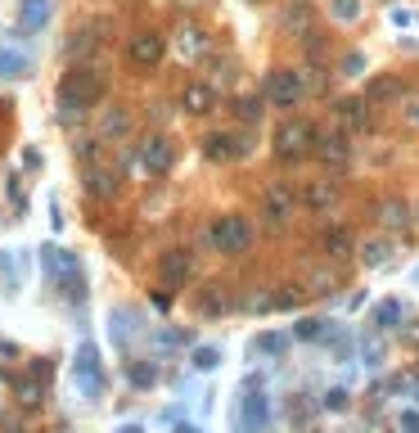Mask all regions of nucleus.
<instances>
[{
    "instance_id": "obj_1",
    "label": "nucleus",
    "mask_w": 419,
    "mask_h": 433,
    "mask_svg": "<svg viewBox=\"0 0 419 433\" xmlns=\"http://www.w3.org/2000/svg\"><path fill=\"white\" fill-rule=\"evenodd\" d=\"M100 95H104L100 68H72L59 82V109H63V118H77V113L95 109V100H100Z\"/></svg>"
},
{
    "instance_id": "obj_2",
    "label": "nucleus",
    "mask_w": 419,
    "mask_h": 433,
    "mask_svg": "<svg viewBox=\"0 0 419 433\" xmlns=\"http://www.w3.org/2000/svg\"><path fill=\"white\" fill-rule=\"evenodd\" d=\"M207 244L212 248H221V253H244V248L253 244V226H248V217H216V226L207 230Z\"/></svg>"
},
{
    "instance_id": "obj_3",
    "label": "nucleus",
    "mask_w": 419,
    "mask_h": 433,
    "mask_svg": "<svg viewBox=\"0 0 419 433\" xmlns=\"http://www.w3.org/2000/svg\"><path fill=\"white\" fill-rule=\"evenodd\" d=\"M311 149H316V127H311V122H284V127L275 131V153H280V158L293 162Z\"/></svg>"
},
{
    "instance_id": "obj_4",
    "label": "nucleus",
    "mask_w": 419,
    "mask_h": 433,
    "mask_svg": "<svg viewBox=\"0 0 419 433\" xmlns=\"http://www.w3.org/2000/svg\"><path fill=\"white\" fill-rule=\"evenodd\" d=\"M302 95H307V91H302V77H298V73L275 68L271 77H266V100H271L275 109H293Z\"/></svg>"
},
{
    "instance_id": "obj_5",
    "label": "nucleus",
    "mask_w": 419,
    "mask_h": 433,
    "mask_svg": "<svg viewBox=\"0 0 419 433\" xmlns=\"http://www.w3.org/2000/svg\"><path fill=\"white\" fill-rule=\"evenodd\" d=\"M262 217H266V226H271V230L289 226V217H293V195H289L284 185L266 190V195H262Z\"/></svg>"
},
{
    "instance_id": "obj_6",
    "label": "nucleus",
    "mask_w": 419,
    "mask_h": 433,
    "mask_svg": "<svg viewBox=\"0 0 419 433\" xmlns=\"http://www.w3.org/2000/svg\"><path fill=\"white\" fill-rule=\"evenodd\" d=\"M163 50H167V41L158 32H140V36H131V45H127L131 63H140V68H154V63L163 59Z\"/></svg>"
},
{
    "instance_id": "obj_7",
    "label": "nucleus",
    "mask_w": 419,
    "mask_h": 433,
    "mask_svg": "<svg viewBox=\"0 0 419 433\" xmlns=\"http://www.w3.org/2000/svg\"><path fill=\"white\" fill-rule=\"evenodd\" d=\"M203 158H212V162L244 158V140H239V136H230V131H212V136L203 140Z\"/></svg>"
},
{
    "instance_id": "obj_8",
    "label": "nucleus",
    "mask_w": 419,
    "mask_h": 433,
    "mask_svg": "<svg viewBox=\"0 0 419 433\" xmlns=\"http://www.w3.org/2000/svg\"><path fill=\"white\" fill-rule=\"evenodd\" d=\"M316 153H320V162H329V167H342V162L351 158V144L342 131H329V136H316Z\"/></svg>"
},
{
    "instance_id": "obj_9",
    "label": "nucleus",
    "mask_w": 419,
    "mask_h": 433,
    "mask_svg": "<svg viewBox=\"0 0 419 433\" xmlns=\"http://www.w3.org/2000/svg\"><path fill=\"white\" fill-rule=\"evenodd\" d=\"M334 113H338L342 127L356 131V136H361V131H370V109H365V100H338Z\"/></svg>"
},
{
    "instance_id": "obj_10",
    "label": "nucleus",
    "mask_w": 419,
    "mask_h": 433,
    "mask_svg": "<svg viewBox=\"0 0 419 433\" xmlns=\"http://www.w3.org/2000/svg\"><path fill=\"white\" fill-rule=\"evenodd\" d=\"M180 104H185V113H212L216 91H212L207 82H189L185 91H180Z\"/></svg>"
},
{
    "instance_id": "obj_11",
    "label": "nucleus",
    "mask_w": 419,
    "mask_h": 433,
    "mask_svg": "<svg viewBox=\"0 0 419 433\" xmlns=\"http://www.w3.org/2000/svg\"><path fill=\"white\" fill-rule=\"evenodd\" d=\"M140 158H145V167H149V172H167V167H171V140L149 136L145 144H140Z\"/></svg>"
},
{
    "instance_id": "obj_12",
    "label": "nucleus",
    "mask_w": 419,
    "mask_h": 433,
    "mask_svg": "<svg viewBox=\"0 0 419 433\" xmlns=\"http://www.w3.org/2000/svg\"><path fill=\"white\" fill-rule=\"evenodd\" d=\"M189 271H194V257H189L185 248H171V253L163 257V280L167 284H185Z\"/></svg>"
},
{
    "instance_id": "obj_13",
    "label": "nucleus",
    "mask_w": 419,
    "mask_h": 433,
    "mask_svg": "<svg viewBox=\"0 0 419 433\" xmlns=\"http://www.w3.org/2000/svg\"><path fill=\"white\" fill-rule=\"evenodd\" d=\"M374 221L388 230H402L406 221H411V204H402V199H384V204L374 208Z\"/></svg>"
},
{
    "instance_id": "obj_14",
    "label": "nucleus",
    "mask_w": 419,
    "mask_h": 433,
    "mask_svg": "<svg viewBox=\"0 0 419 433\" xmlns=\"http://www.w3.org/2000/svg\"><path fill=\"white\" fill-rule=\"evenodd\" d=\"M86 190L100 195V199H113V195H118V172H113V167H90V172H86Z\"/></svg>"
},
{
    "instance_id": "obj_15",
    "label": "nucleus",
    "mask_w": 419,
    "mask_h": 433,
    "mask_svg": "<svg viewBox=\"0 0 419 433\" xmlns=\"http://www.w3.org/2000/svg\"><path fill=\"white\" fill-rule=\"evenodd\" d=\"M45 18H50V0H23V14H18L23 32H36Z\"/></svg>"
},
{
    "instance_id": "obj_16",
    "label": "nucleus",
    "mask_w": 419,
    "mask_h": 433,
    "mask_svg": "<svg viewBox=\"0 0 419 433\" xmlns=\"http://www.w3.org/2000/svg\"><path fill=\"white\" fill-rule=\"evenodd\" d=\"M370 100H379V104L402 100V82H397V77H374V82H370Z\"/></svg>"
},
{
    "instance_id": "obj_17",
    "label": "nucleus",
    "mask_w": 419,
    "mask_h": 433,
    "mask_svg": "<svg viewBox=\"0 0 419 433\" xmlns=\"http://www.w3.org/2000/svg\"><path fill=\"white\" fill-rule=\"evenodd\" d=\"M198 307H203L207 316H221L226 307H230V294H226L221 284H207V289H203V298H198Z\"/></svg>"
},
{
    "instance_id": "obj_18",
    "label": "nucleus",
    "mask_w": 419,
    "mask_h": 433,
    "mask_svg": "<svg viewBox=\"0 0 419 433\" xmlns=\"http://www.w3.org/2000/svg\"><path fill=\"white\" fill-rule=\"evenodd\" d=\"M307 208H329L338 199V185H329V181H316V185H307Z\"/></svg>"
},
{
    "instance_id": "obj_19",
    "label": "nucleus",
    "mask_w": 419,
    "mask_h": 433,
    "mask_svg": "<svg viewBox=\"0 0 419 433\" xmlns=\"http://www.w3.org/2000/svg\"><path fill=\"white\" fill-rule=\"evenodd\" d=\"M351 244H356V239H351L347 226H338V230H329V235H325V253H329V257H347Z\"/></svg>"
},
{
    "instance_id": "obj_20",
    "label": "nucleus",
    "mask_w": 419,
    "mask_h": 433,
    "mask_svg": "<svg viewBox=\"0 0 419 433\" xmlns=\"http://www.w3.org/2000/svg\"><path fill=\"white\" fill-rule=\"evenodd\" d=\"M356 14H361V0H334V18H338V23H356Z\"/></svg>"
},
{
    "instance_id": "obj_21",
    "label": "nucleus",
    "mask_w": 419,
    "mask_h": 433,
    "mask_svg": "<svg viewBox=\"0 0 419 433\" xmlns=\"http://www.w3.org/2000/svg\"><path fill=\"white\" fill-rule=\"evenodd\" d=\"M158 379V370L149 361H140V365H131V383H140V388H149V383Z\"/></svg>"
},
{
    "instance_id": "obj_22",
    "label": "nucleus",
    "mask_w": 419,
    "mask_h": 433,
    "mask_svg": "<svg viewBox=\"0 0 419 433\" xmlns=\"http://www.w3.org/2000/svg\"><path fill=\"white\" fill-rule=\"evenodd\" d=\"M244 416H248V425H244V429H257V425L266 420V402H262V397H248V407H244Z\"/></svg>"
},
{
    "instance_id": "obj_23",
    "label": "nucleus",
    "mask_w": 419,
    "mask_h": 433,
    "mask_svg": "<svg viewBox=\"0 0 419 433\" xmlns=\"http://www.w3.org/2000/svg\"><path fill=\"white\" fill-rule=\"evenodd\" d=\"M388 253H393V248H388L384 239H370V244H365V262H370V266H379V262H384Z\"/></svg>"
},
{
    "instance_id": "obj_24",
    "label": "nucleus",
    "mask_w": 419,
    "mask_h": 433,
    "mask_svg": "<svg viewBox=\"0 0 419 433\" xmlns=\"http://www.w3.org/2000/svg\"><path fill=\"white\" fill-rule=\"evenodd\" d=\"M302 91H307V95H320V91H325V68H311L307 77H302Z\"/></svg>"
},
{
    "instance_id": "obj_25",
    "label": "nucleus",
    "mask_w": 419,
    "mask_h": 433,
    "mask_svg": "<svg viewBox=\"0 0 419 433\" xmlns=\"http://www.w3.org/2000/svg\"><path fill=\"white\" fill-rule=\"evenodd\" d=\"M284 23H289L293 32H302V23H307V5H302V0H298V5H289V14H284Z\"/></svg>"
},
{
    "instance_id": "obj_26",
    "label": "nucleus",
    "mask_w": 419,
    "mask_h": 433,
    "mask_svg": "<svg viewBox=\"0 0 419 433\" xmlns=\"http://www.w3.org/2000/svg\"><path fill=\"white\" fill-rule=\"evenodd\" d=\"M235 113H244L248 122L262 118V100H235Z\"/></svg>"
},
{
    "instance_id": "obj_27",
    "label": "nucleus",
    "mask_w": 419,
    "mask_h": 433,
    "mask_svg": "<svg viewBox=\"0 0 419 433\" xmlns=\"http://www.w3.org/2000/svg\"><path fill=\"white\" fill-rule=\"evenodd\" d=\"M397 316H402V303H384V307L374 312V321H379V325H393Z\"/></svg>"
},
{
    "instance_id": "obj_28",
    "label": "nucleus",
    "mask_w": 419,
    "mask_h": 433,
    "mask_svg": "<svg viewBox=\"0 0 419 433\" xmlns=\"http://www.w3.org/2000/svg\"><path fill=\"white\" fill-rule=\"evenodd\" d=\"M325 334V321H298V339H320Z\"/></svg>"
},
{
    "instance_id": "obj_29",
    "label": "nucleus",
    "mask_w": 419,
    "mask_h": 433,
    "mask_svg": "<svg viewBox=\"0 0 419 433\" xmlns=\"http://www.w3.org/2000/svg\"><path fill=\"white\" fill-rule=\"evenodd\" d=\"M86 45H90V32H86V27H81V32H72V41L63 45V50H68V54H81Z\"/></svg>"
},
{
    "instance_id": "obj_30",
    "label": "nucleus",
    "mask_w": 419,
    "mask_h": 433,
    "mask_svg": "<svg viewBox=\"0 0 419 433\" xmlns=\"http://www.w3.org/2000/svg\"><path fill=\"white\" fill-rule=\"evenodd\" d=\"M194 365H198V370H212V365H216V348H198L194 352Z\"/></svg>"
},
{
    "instance_id": "obj_31",
    "label": "nucleus",
    "mask_w": 419,
    "mask_h": 433,
    "mask_svg": "<svg viewBox=\"0 0 419 433\" xmlns=\"http://www.w3.org/2000/svg\"><path fill=\"white\" fill-rule=\"evenodd\" d=\"M311 284H316V294H329V289H334V275H329V271H311Z\"/></svg>"
},
{
    "instance_id": "obj_32",
    "label": "nucleus",
    "mask_w": 419,
    "mask_h": 433,
    "mask_svg": "<svg viewBox=\"0 0 419 433\" xmlns=\"http://www.w3.org/2000/svg\"><path fill=\"white\" fill-rule=\"evenodd\" d=\"M122 127H127V113H109V118H104V131H109V136H118Z\"/></svg>"
},
{
    "instance_id": "obj_33",
    "label": "nucleus",
    "mask_w": 419,
    "mask_h": 433,
    "mask_svg": "<svg viewBox=\"0 0 419 433\" xmlns=\"http://www.w3.org/2000/svg\"><path fill=\"white\" fill-rule=\"evenodd\" d=\"M257 348H262V352H284V339H275V334H262V339H257Z\"/></svg>"
},
{
    "instance_id": "obj_34",
    "label": "nucleus",
    "mask_w": 419,
    "mask_h": 433,
    "mask_svg": "<svg viewBox=\"0 0 419 433\" xmlns=\"http://www.w3.org/2000/svg\"><path fill=\"white\" fill-rule=\"evenodd\" d=\"M325 407H329V411H342V407H347V393H342V388H334V393H329V402H325Z\"/></svg>"
},
{
    "instance_id": "obj_35",
    "label": "nucleus",
    "mask_w": 419,
    "mask_h": 433,
    "mask_svg": "<svg viewBox=\"0 0 419 433\" xmlns=\"http://www.w3.org/2000/svg\"><path fill=\"white\" fill-rule=\"evenodd\" d=\"M402 425H406V429H411V433H419V416H406V420H402Z\"/></svg>"
}]
</instances>
